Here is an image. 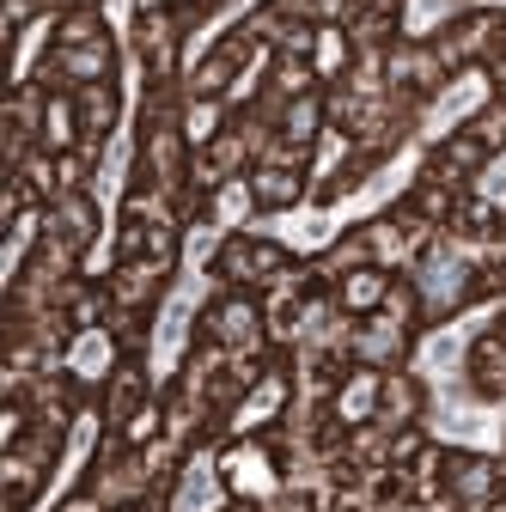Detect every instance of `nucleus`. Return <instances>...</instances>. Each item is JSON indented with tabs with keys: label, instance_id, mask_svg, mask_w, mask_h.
Returning <instances> with one entry per match:
<instances>
[{
	"label": "nucleus",
	"instance_id": "nucleus-4",
	"mask_svg": "<svg viewBox=\"0 0 506 512\" xmlns=\"http://www.w3.org/2000/svg\"><path fill=\"white\" fill-rule=\"evenodd\" d=\"M427 384L415 372H385V397H378V421L385 427H421L427 421Z\"/></svg>",
	"mask_w": 506,
	"mask_h": 512
},
{
	"label": "nucleus",
	"instance_id": "nucleus-1",
	"mask_svg": "<svg viewBox=\"0 0 506 512\" xmlns=\"http://www.w3.org/2000/svg\"><path fill=\"white\" fill-rule=\"evenodd\" d=\"M299 263V256L275 238H257V232H226L220 250L208 256V275L220 287H250V293H269L287 269Z\"/></svg>",
	"mask_w": 506,
	"mask_h": 512
},
{
	"label": "nucleus",
	"instance_id": "nucleus-3",
	"mask_svg": "<svg viewBox=\"0 0 506 512\" xmlns=\"http://www.w3.org/2000/svg\"><path fill=\"white\" fill-rule=\"evenodd\" d=\"M244 183H250L257 214H287V208L311 202V171H293V165H250Z\"/></svg>",
	"mask_w": 506,
	"mask_h": 512
},
{
	"label": "nucleus",
	"instance_id": "nucleus-5",
	"mask_svg": "<svg viewBox=\"0 0 506 512\" xmlns=\"http://www.w3.org/2000/svg\"><path fill=\"white\" fill-rule=\"evenodd\" d=\"M391 269H378V263H366V269H354V275H342L330 293H336V305L348 311V317H372V311H385V299H391Z\"/></svg>",
	"mask_w": 506,
	"mask_h": 512
},
{
	"label": "nucleus",
	"instance_id": "nucleus-6",
	"mask_svg": "<svg viewBox=\"0 0 506 512\" xmlns=\"http://www.w3.org/2000/svg\"><path fill=\"white\" fill-rule=\"evenodd\" d=\"M464 122L488 141V153H506V86H500V92H488V104H482V110H470Z\"/></svg>",
	"mask_w": 506,
	"mask_h": 512
},
{
	"label": "nucleus",
	"instance_id": "nucleus-2",
	"mask_svg": "<svg viewBox=\"0 0 506 512\" xmlns=\"http://www.w3.org/2000/svg\"><path fill=\"white\" fill-rule=\"evenodd\" d=\"M378 397H385V372L378 366H348L336 378V391H330V415L354 433V427L378 421Z\"/></svg>",
	"mask_w": 506,
	"mask_h": 512
}]
</instances>
